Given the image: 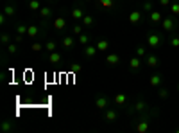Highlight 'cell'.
<instances>
[{
  "label": "cell",
  "mask_w": 179,
  "mask_h": 133,
  "mask_svg": "<svg viewBox=\"0 0 179 133\" xmlns=\"http://www.w3.org/2000/svg\"><path fill=\"white\" fill-rule=\"evenodd\" d=\"M160 81H161V76H154V77H152V81H150V83H152V85H158Z\"/></svg>",
  "instance_id": "3957f363"
},
{
  "label": "cell",
  "mask_w": 179,
  "mask_h": 133,
  "mask_svg": "<svg viewBox=\"0 0 179 133\" xmlns=\"http://www.w3.org/2000/svg\"><path fill=\"white\" fill-rule=\"evenodd\" d=\"M149 65H152V66H154V65H158V59L150 56V58H149Z\"/></svg>",
  "instance_id": "5b68a950"
},
{
  "label": "cell",
  "mask_w": 179,
  "mask_h": 133,
  "mask_svg": "<svg viewBox=\"0 0 179 133\" xmlns=\"http://www.w3.org/2000/svg\"><path fill=\"white\" fill-rule=\"evenodd\" d=\"M161 4L163 5H168V0H161Z\"/></svg>",
  "instance_id": "ba28073f"
},
{
  "label": "cell",
  "mask_w": 179,
  "mask_h": 133,
  "mask_svg": "<svg viewBox=\"0 0 179 133\" xmlns=\"http://www.w3.org/2000/svg\"><path fill=\"white\" fill-rule=\"evenodd\" d=\"M170 43L174 45V47H177V45H179V38H177V36H174V38L170 40Z\"/></svg>",
  "instance_id": "277c9868"
},
{
  "label": "cell",
  "mask_w": 179,
  "mask_h": 133,
  "mask_svg": "<svg viewBox=\"0 0 179 133\" xmlns=\"http://www.w3.org/2000/svg\"><path fill=\"white\" fill-rule=\"evenodd\" d=\"M163 27L167 29V31H172V29L176 27V20H174V18H167V20L163 22Z\"/></svg>",
  "instance_id": "6da1fadb"
},
{
  "label": "cell",
  "mask_w": 179,
  "mask_h": 133,
  "mask_svg": "<svg viewBox=\"0 0 179 133\" xmlns=\"http://www.w3.org/2000/svg\"><path fill=\"white\" fill-rule=\"evenodd\" d=\"M172 11H174V13H179V4H176L174 7H172Z\"/></svg>",
  "instance_id": "52a82bcc"
},
{
  "label": "cell",
  "mask_w": 179,
  "mask_h": 133,
  "mask_svg": "<svg viewBox=\"0 0 179 133\" xmlns=\"http://www.w3.org/2000/svg\"><path fill=\"white\" fill-rule=\"evenodd\" d=\"M152 20H154V22H158V20H160V13H154V15H152Z\"/></svg>",
  "instance_id": "8992f818"
},
{
  "label": "cell",
  "mask_w": 179,
  "mask_h": 133,
  "mask_svg": "<svg viewBox=\"0 0 179 133\" xmlns=\"http://www.w3.org/2000/svg\"><path fill=\"white\" fill-rule=\"evenodd\" d=\"M149 43H150V45H154V47H156V45H160V43H161V38L154 34V36H150V38H149Z\"/></svg>",
  "instance_id": "7a4b0ae2"
}]
</instances>
